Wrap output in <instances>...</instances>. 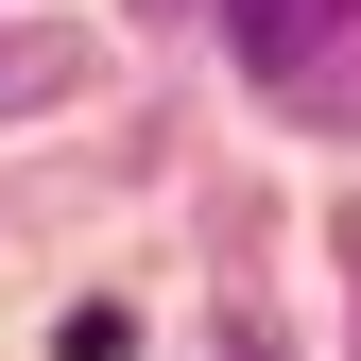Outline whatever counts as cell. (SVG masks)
Segmentation results:
<instances>
[{
  "instance_id": "obj_1",
  "label": "cell",
  "mask_w": 361,
  "mask_h": 361,
  "mask_svg": "<svg viewBox=\"0 0 361 361\" xmlns=\"http://www.w3.org/2000/svg\"><path fill=\"white\" fill-rule=\"evenodd\" d=\"M224 35H241V69H310L344 35V0H224Z\"/></svg>"
}]
</instances>
